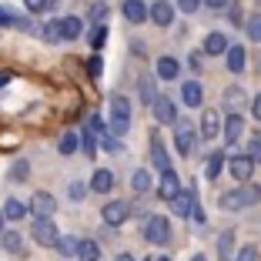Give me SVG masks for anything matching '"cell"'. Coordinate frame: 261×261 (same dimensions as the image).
Segmentation results:
<instances>
[{
    "label": "cell",
    "mask_w": 261,
    "mask_h": 261,
    "mask_svg": "<svg viewBox=\"0 0 261 261\" xmlns=\"http://www.w3.org/2000/svg\"><path fill=\"white\" fill-rule=\"evenodd\" d=\"M27 174H31V164H27V161H17L14 171H10V181H27Z\"/></svg>",
    "instance_id": "obj_36"
},
{
    "label": "cell",
    "mask_w": 261,
    "mask_h": 261,
    "mask_svg": "<svg viewBox=\"0 0 261 261\" xmlns=\"http://www.w3.org/2000/svg\"><path fill=\"white\" fill-rule=\"evenodd\" d=\"M111 188H114V171H108V168L94 171V177H91V191H97V194H108Z\"/></svg>",
    "instance_id": "obj_15"
},
{
    "label": "cell",
    "mask_w": 261,
    "mask_h": 261,
    "mask_svg": "<svg viewBox=\"0 0 261 261\" xmlns=\"http://www.w3.org/2000/svg\"><path fill=\"white\" fill-rule=\"evenodd\" d=\"M114 261H134V258H130V254H117Z\"/></svg>",
    "instance_id": "obj_53"
},
{
    "label": "cell",
    "mask_w": 261,
    "mask_h": 261,
    "mask_svg": "<svg viewBox=\"0 0 261 261\" xmlns=\"http://www.w3.org/2000/svg\"><path fill=\"white\" fill-rule=\"evenodd\" d=\"M201 4H204V0H177V7L185 10V14H194V10H198Z\"/></svg>",
    "instance_id": "obj_44"
},
{
    "label": "cell",
    "mask_w": 261,
    "mask_h": 261,
    "mask_svg": "<svg viewBox=\"0 0 261 261\" xmlns=\"http://www.w3.org/2000/svg\"><path fill=\"white\" fill-rule=\"evenodd\" d=\"M151 111H154V121L158 124H177V111H174V100L171 97H158Z\"/></svg>",
    "instance_id": "obj_8"
},
{
    "label": "cell",
    "mask_w": 261,
    "mask_h": 261,
    "mask_svg": "<svg viewBox=\"0 0 261 261\" xmlns=\"http://www.w3.org/2000/svg\"><path fill=\"white\" fill-rule=\"evenodd\" d=\"M218 130H221V114H218V111H204V114H201V134H204L207 141H215Z\"/></svg>",
    "instance_id": "obj_12"
},
{
    "label": "cell",
    "mask_w": 261,
    "mask_h": 261,
    "mask_svg": "<svg viewBox=\"0 0 261 261\" xmlns=\"http://www.w3.org/2000/svg\"><path fill=\"white\" fill-rule=\"evenodd\" d=\"M84 194H87V185H81V181L70 185V201H84Z\"/></svg>",
    "instance_id": "obj_42"
},
{
    "label": "cell",
    "mask_w": 261,
    "mask_h": 261,
    "mask_svg": "<svg viewBox=\"0 0 261 261\" xmlns=\"http://www.w3.org/2000/svg\"><path fill=\"white\" fill-rule=\"evenodd\" d=\"M100 70H104V64H100L97 54H94L91 61H87V74H91V77H100Z\"/></svg>",
    "instance_id": "obj_43"
},
{
    "label": "cell",
    "mask_w": 261,
    "mask_h": 261,
    "mask_svg": "<svg viewBox=\"0 0 261 261\" xmlns=\"http://www.w3.org/2000/svg\"><path fill=\"white\" fill-rule=\"evenodd\" d=\"M204 4H207L211 10H221V7H228V0H204Z\"/></svg>",
    "instance_id": "obj_50"
},
{
    "label": "cell",
    "mask_w": 261,
    "mask_h": 261,
    "mask_svg": "<svg viewBox=\"0 0 261 261\" xmlns=\"http://www.w3.org/2000/svg\"><path fill=\"white\" fill-rule=\"evenodd\" d=\"M177 61L174 57H161V61H158V77H161V81H174L177 77Z\"/></svg>",
    "instance_id": "obj_22"
},
{
    "label": "cell",
    "mask_w": 261,
    "mask_h": 261,
    "mask_svg": "<svg viewBox=\"0 0 261 261\" xmlns=\"http://www.w3.org/2000/svg\"><path fill=\"white\" fill-rule=\"evenodd\" d=\"M245 61H248V54H245V47H228V70L231 74H241L245 70Z\"/></svg>",
    "instance_id": "obj_18"
},
{
    "label": "cell",
    "mask_w": 261,
    "mask_h": 261,
    "mask_svg": "<svg viewBox=\"0 0 261 261\" xmlns=\"http://www.w3.org/2000/svg\"><path fill=\"white\" fill-rule=\"evenodd\" d=\"M97 141H100L97 134L84 127V138H81V147H84V154H87V158H94V154H97Z\"/></svg>",
    "instance_id": "obj_29"
},
{
    "label": "cell",
    "mask_w": 261,
    "mask_h": 261,
    "mask_svg": "<svg viewBox=\"0 0 261 261\" xmlns=\"http://www.w3.org/2000/svg\"><path fill=\"white\" fill-rule=\"evenodd\" d=\"M191 221H194V224H204V211H201L198 204H194V211H191Z\"/></svg>",
    "instance_id": "obj_49"
},
{
    "label": "cell",
    "mask_w": 261,
    "mask_h": 261,
    "mask_svg": "<svg viewBox=\"0 0 261 261\" xmlns=\"http://www.w3.org/2000/svg\"><path fill=\"white\" fill-rule=\"evenodd\" d=\"M31 228H34V241L44 245V248H54L57 238H61V234H57V224L50 221V218H34Z\"/></svg>",
    "instance_id": "obj_3"
},
{
    "label": "cell",
    "mask_w": 261,
    "mask_h": 261,
    "mask_svg": "<svg viewBox=\"0 0 261 261\" xmlns=\"http://www.w3.org/2000/svg\"><path fill=\"white\" fill-rule=\"evenodd\" d=\"M144 238L154 241V245H164V241L171 238V224H168V218H161V215L147 218V224H144Z\"/></svg>",
    "instance_id": "obj_4"
},
{
    "label": "cell",
    "mask_w": 261,
    "mask_h": 261,
    "mask_svg": "<svg viewBox=\"0 0 261 261\" xmlns=\"http://www.w3.org/2000/svg\"><path fill=\"white\" fill-rule=\"evenodd\" d=\"M234 261H258V251L248 245V248H241V251H238V258H234Z\"/></svg>",
    "instance_id": "obj_45"
},
{
    "label": "cell",
    "mask_w": 261,
    "mask_h": 261,
    "mask_svg": "<svg viewBox=\"0 0 261 261\" xmlns=\"http://www.w3.org/2000/svg\"><path fill=\"white\" fill-rule=\"evenodd\" d=\"M77 245H81V241H77V238H70V234H61L54 248H57V251L64 254V258H70V254H77Z\"/></svg>",
    "instance_id": "obj_28"
},
{
    "label": "cell",
    "mask_w": 261,
    "mask_h": 261,
    "mask_svg": "<svg viewBox=\"0 0 261 261\" xmlns=\"http://www.w3.org/2000/svg\"><path fill=\"white\" fill-rule=\"evenodd\" d=\"M258 4H261V0H258Z\"/></svg>",
    "instance_id": "obj_56"
},
{
    "label": "cell",
    "mask_w": 261,
    "mask_h": 261,
    "mask_svg": "<svg viewBox=\"0 0 261 261\" xmlns=\"http://www.w3.org/2000/svg\"><path fill=\"white\" fill-rule=\"evenodd\" d=\"M100 147H104V151H121V144H117V138L111 134V130H104V134H100Z\"/></svg>",
    "instance_id": "obj_39"
},
{
    "label": "cell",
    "mask_w": 261,
    "mask_h": 261,
    "mask_svg": "<svg viewBox=\"0 0 261 261\" xmlns=\"http://www.w3.org/2000/svg\"><path fill=\"white\" fill-rule=\"evenodd\" d=\"M151 161H154V168L161 171V174H168L171 171V158H168V151H164V141L154 134L151 138Z\"/></svg>",
    "instance_id": "obj_10"
},
{
    "label": "cell",
    "mask_w": 261,
    "mask_h": 261,
    "mask_svg": "<svg viewBox=\"0 0 261 261\" xmlns=\"http://www.w3.org/2000/svg\"><path fill=\"white\" fill-rule=\"evenodd\" d=\"M4 221H7V215H4V211H0V234H4V231H7V228H4Z\"/></svg>",
    "instance_id": "obj_52"
},
{
    "label": "cell",
    "mask_w": 261,
    "mask_h": 261,
    "mask_svg": "<svg viewBox=\"0 0 261 261\" xmlns=\"http://www.w3.org/2000/svg\"><path fill=\"white\" fill-rule=\"evenodd\" d=\"M228 171L238 177V181H251V174H254V161L248 158V154H234V158L228 161Z\"/></svg>",
    "instance_id": "obj_7"
},
{
    "label": "cell",
    "mask_w": 261,
    "mask_h": 261,
    "mask_svg": "<svg viewBox=\"0 0 261 261\" xmlns=\"http://www.w3.org/2000/svg\"><path fill=\"white\" fill-rule=\"evenodd\" d=\"M201 57H204V54H201V50H194V54L188 57V67H191V70H201V64H204Z\"/></svg>",
    "instance_id": "obj_46"
},
{
    "label": "cell",
    "mask_w": 261,
    "mask_h": 261,
    "mask_svg": "<svg viewBox=\"0 0 261 261\" xmlns=\"http://www.w3.org/2000/svg\"><path fill=\"white\" fill-rule=\"evenodd\" d=\"M251 114H254V121H261V94L251 100Z\"/></svg>",
    "instance_id": "obj_47"
},
{
    "label": "cell",
    "mask_w": 261,
    "mask_h": 261,
    "mask_svg": "<svg viewBox=\"0 0 261 261\" xmlns=\"http://www.w3.org/2000/svg\"><path fill=\"white\" fill-rule=\"evenodd\" d=\"M130 127V100L124 97V94H114L111 97V124L108 130L114 134V138H124Z\"/></svg>",
    "instance_id": "obj_1"
},
{
    "label": "cell",
    "mask_w": 261,
    "mask_h": 261,
    "mask_svg": "<svg viewBox=\"0 0 261 261\" xmlns=\"http://www.w3.org/2000/svg\"><path fill=\"white\" fill-rule=\"evenodd\" d=\"M34 218H50L57 211V201H54V194H47V191H37L31 198V207H27Z\"/></svg>",
    "instance_id": "obj_6"
},
{
    "label": "cell",
    "mask_w": 261,
    "mask_h": 261,
    "mask_svg": "<svg viewBox=\"0 0 261 261\" xmlns=\"http://www.w3.org/2000/svg\"><path fill=\"white\" fill-rule=\"evenodd\" d=\"M151 20L158 23V27H171V23H174V4H168V0L151 4Z\"/></svg>",
    "instance_id": "obj_9"
},
{
    "label": "cell",
    "mask_w": 261,
    "mask_h": 261,
    "mask_svg": "<svg viewBox=\"0 0 261 261\" xmlns=\"http://www.w3.org/2000/svg\"><path fill=\"white\" fill-rule=\"evenodd\" d=\"M104 17H108V4H94V7H91V20H94V27H97V23H104Z\"/></svg>",
    "instance_id": "obj_40"
},
{
    "label": "cell",
    "mask_w": 261,
    "mask_h": 261,
    "mask_svg": "<svg viewBox=\"0 0 261 261\" xmlns=\"http://www.w3.org/2000/svg\"><path fill=\"white\" fill-rule=\"evenodd\" d=\"M181 97H185L188 108H201V100H204V91H201L198 81H188V84L181 87Z\"/></svg>",
    "instance_id": "obj_17"
},
{
    "label": "cell",
    "mask_w": 261,
    "mask_h": 261,
    "mask_svg": "<svg viewBox=\"0 0 261 261\" xmlns=\"http://www.w3.org/2000/svg\"><path fill=\"white\" fill-rule=\"evenodd\" d=\"M241 130H245V117L241 114H228V121H224V141L234 144V141L241 138Z\"/></svg>",
    "instance_id": "obj_16"
},
{
    "label": "cell",
    "mask_w": 261,
    "mask_h": 261,
    "mask_svg": "<svg viewBox=\"0 0 261 261\" xmlns=\"http://www.w3.org/2000/svg\"><path fill=\"white\" fill-rule=\"evenodd\" d=\"M61 31H64V40H77V37H81V31H84V23H81V17H64Z\"/></svg>",
    "instance_id": "obj_20"
},
{
    "label": "cell",
    "mask_w": 261,
    "mask_h": 261,
    "mask_svg": "<svg viewBox=\"0 0 261 261\" xmlns=\"http://www.w3.org/2000/svg\"><path fill=\"white\" fill-rule=\"evenodd\" d=\"M191 261H204V254H194V258H191Z\"/></svg>",
    "instance_id": "obj_54"
},
{
    "label": "cell",
    "mask_w": 261,
    "mask_h": 261,
    "mask_svg": "<svg viewBox=\"0 0 261 261\" xmlns=\"http://www.w3.org/2000/svg\"><path fill=\"white\" fill-rule=\"evenodd\" d=\"M104 44H108V27H104V23H97V27L91 31V47H94V50H100Z\"/></svg>",
    "instance_id": "obj_32"
},
{
    "label": "cell",
    "mask_w": 261,
    "mask_h": 261,
    "mask_svg": "<svg viewBox=\"0 0 261 261\" xmlns=\"http://www.w3.org/2000/svg\"><path fill=\"white\" fill-rule=\"evenodd\" d=\"M0 211H4V215H7V221H20V218L27 215V207H23L20 201H14V198H7V204L0 207Z\"/></svg>",
    "instance_id": "obj_26"
},
{
    "label": "cell",
    "mask_w": 261,
    "mask_h": 261,
    "mask_svg": "<svg viewBox=\"0 0 261 261\" xmlns=\"http://www.w3.org/2000/svg\"><path fill=\"white\" fill-rule=\"evenodd\" d=\"M40 34H44V40H47V44H61V40H64L61 20H50V23H44V31H40Z\"/></svg>",
    "instance_id": "obj_27"
},
{
    "label": "cell",
    "mask_w": 261,
    "mask_h": 261,
    "mask_svg": "<svg viewBox=\"0 0 261 261\" xmlns=\"http://www.w3.org/2000/svg\"><path fill=\"white\" fill-rule=\"evenodd\" d=\"M241 194H245V207H248V204H258V201H261V188H254V185L241 188Z\"/></svg>",
    "instance_id": "obj_37"
},
{
    "label": "cell",
    "mask_w": 261,
    "mask_h": 261,
    "mask_svg": "<svg viewBox=\"0 0 261 261\" xmlns=\"http://www.w3.org/2000/svg\"><path fill=\"white\" fill-rule=\"evenodd\" d=\"M0 27H17V17L10 14V10L4 7V4H0Z\"/></svg>",
    "instance_id": "obj_41"
},
{
    "label": "cell",
    "mask_w": 261,
    "mask_h": 261,
    "mask_svg": "<svg viewBox=\"0 0 261 261\" xmlns=\"http://www.w3.org/2000/svg\"><path fill=\"white\" fill-rule=\"evenodd\" d=\"M218 204H221L224 211H238V207H245V194H241V188L238 191H228V194L218 198Z\"/></svg>",
    "instance_id": "obj_21"
},
{
    "label": "cell",
    "mask_w": 261,
    "mask_h": 261,
    "mask_svg": "<svg viewBox=\"0 0 261 261\" xmlns=\"http://www.w3.org/2000/svg\"><path fill=\"white\" fill-rule=\"evenodd\" d=\"M224 97H228V100H231V104H238V100H241V97H245V94H241V91H238V87H231V91H228V94H224Z\"/></svg>",
    "instance_id": "obj_48"
},
{
    "label": "cell",
    "mask_w": 261,
    "mask_h": 261,
    "mask_svg": "<svg viewBox=\"0 0 261 261\" xmlns=\"http://www.w3.org/2000/svg\"><path fill=\"white\" fill-rule=\"evenodd\" d=\"M158 261H171V258H158Z\"/></svg>",
    "instance_id": "obj_55"
},
{
    "label": "cell",
    "mask_w": 261,
    "mask_h": 261,
    "mask_svg": "<svg viewBox=\"0 0 261 261\" xmlns=\"http://www.w3.org/2000/svg\"><path fill=\"white\" fill-rule=\"evenodd\" d=\"M130 188H134L138 194H147V191H151V174H147L144 168L134 171V177H130Z\"/></svg>",
    "instance_id": "obj_25"
},
{
    "label": "cell",
    "mask_w": 261,
    "mask_h": 261,
    "mask_svg": "<svg viewBox=\"0 0 261 261\" xmlns=\"http://www.w3.org/2000/svg\"><path fill=\"white\" fill-rule=\"evenodd\" d=\"M0 245H4V251H20V234L17 231H4L0 234Z\"/></svg>",
    "instance_id": "obj_30"
},
{
    "label": "cell",
    "mask_w": 261,
    "mask_h": 261,
    "mask_svg": "<svg viewBox=\"0 0 261 261\" xmlns=\"http://www.w3.org/2000/svg\"><path fill=\"white\" fill-rule=\"evenodd\" d=\"M174 144H177V154H191L194 144H198V130H194L191 121H177L174 124Z\"/></svg>",
    "instance_id": "obj_2"
},
{
    "label": "cell",
    "mask_w": 261,
    "mask_h": 261,
    "mask_svg": "<svg viewBox=\"0 0 261 261\" xmlns=\"http://www.w3.org/2000/svg\"><path fill=\"white\" fill-rule=\"evenodd\" d=\"M248 158H251V161H261V134H254V138L248 141Z\"/></svg>",
    "instance_id": "obj_38"
},
{
    "label": "cell",
    "mask_w": 261,
    "mask_h": 261,
    "mask_svg": "<svg viewBox=\"0 0 261 261\" xmlns=\"http://www.w3.org/2000/svg\"><path fill=\"white\" fill-rule=\"evenodd\" d=\"M23 4H27V10H31V14H40V10L57 7V0H23Z\"/></svg>",
    "instance_id": "obj_35"
},
{
    "label": "cell",
    "mask_w": 261,
    "mask_h": 261,
    "mask_svg": "<svg viewBox=\"0 0 261 261\" xmlns=\"http://www.w3.org/2000/svg\"><path fill=\"white\" fill-rule=\"evenodd\" d=\"M127 215H130V204H127V201H108V204H104V211H100V218H104L111 228L124 224V221H127Z\"/></svg>",
    "instance_id": "obj_5"
},
{
    "label": "cell",
    "mask_w": 261,
    "mask_h": 261,
    "mask_svg": "<svg viewBox=\"0 0 261 261\" xmlns=\"http://www.w3.org/2000/svg\"><path fill=\"white\" fill-rule=\"evenodd\" d=\"M221 168H224V154H221V151H215V154H211V158H207V168H204L207 181H215V177L221 174Z\"/></svg>",
    "instance_id": "obj_24"
},
{
    "label": "cell",
    "mask_w": 261,
    "mask_h": 261,
    "mask_svg": "<svg viewBox=\"0 0 261 261\" xmlns=\"http://www.w3.org/2000/svg\"><path fill=\"white\" fill-rule=\"evenodd\" d=\"M4 84H10V74H7V70H0V87H4Z\"/></svg>",
    "instance_id": "obj_51"
},
{
    "label": "cell",
    "mask_w": 261,
    "mask_h": 261,
    "mask_svg": "<svg viewBox=\"0 0 261 261\" xmlns=\"http://www.w3.org/2000/svg\"><path fill=\"white\" fill-rule=\"evenodd\" d=\"M57 147H61V154H74L77 147H81V138H77V134H70V130H67V134H64V138H61V144H57Z\"/></svg>",
    "instance_id": "obj_31"
},
{
    "label": "cell",
    "mask_w": 261,
    "mask_h": 261,
    "mask_svg": "<svg viewBox=\"0 0 261 261\" xmlns=\"http://www.w3.org/2000/svg\"><path fill=\"white\" fill-rule=\"evenodd\" d=\"M245 27H248V37H251V40H258V44H261V14L248 17V23H245Z\"/></svg>",
    "instance_id": "obj_34"
},
{
    "label": "cell",
    "mask_w": 261,
    "mask_h": 261,
    "mask_svg": "<svg viewBox=\"0 0 261 261\" xmlns=\"http://www.w3.org/2000/svg\"><path fill=\"white\" fill-rule=\"evenodd\" d=\"M141 100H144V104H151V108H154V100H158V94H154V81H151V77H144V81H141Z\"/></svg>",
    "instance_id": "obj_33"
},
{
    "label": "cell",
    "mask_w": 261,
    "mask_h": 261,
    "mask_svg": "<svg viewBox=\"0 0 261 261\" xmlns=\"http://www.w3.org/2000/svg\"><path fill=\"white\" fill-rule=\"evenodd\" d=\"M204 54H228V37H224V34H207Z\"/></svg>",
    "instance_id": "obj_19"
},
{
    "label": "cell",
    "mask_w": 261,
    "mask_h": 261,
    "mask_svg": "<svg viewBox=\"0 0 261 261\" xmlns=\"http://www.w3.org/2000/svg\"><path fill=\"white\" fill-rule=\"evenodd\" d=\"M158 194H161L164 201H174L177 194H181V181H177V174H174V171L161 174V188H158Z\"/></svg>",
    "instance_id": "obj_13"
},
{
    "label": "cell",
    "mask_w": 261,
    "mask_h": 261,
    "mask_svg": "<svg viewBox=\"0 0 261 261\" xmlns=\"http://www.w3.org/2000/svg\"><path fill=\"white\" fill-rule=\"evenodd\" d=\"M194 204H198V194H194V191H181L174 201H171V211H174V215H188V218H191Z\"/></svg>",
    "instance_id": "obj_14"
},
{
    "label": "cell",
    "mask_w": 261,
    "mask_h": 261,
    "mask_svg": "<svg viewBox=\"0 0 261 261\" xmlns=\"http://www.w3.org/2000/svg\"><path fill=\"white\" fill-rule=\"evenodd\" d=\"M124 17L130 23H144L151 17V7H147L144 0H124Z\"/></svg>",
    "instance_id": "obj_11"
},
{
    "label": "cell",
    "mask_w": 261,
    "mask_h": 261,
    "mask_svg": "<svg viewBox=\"0 0 261 261\" xmlns=\"http://www.w3.org/2000/svg\"><path fill=\"white\" fill-rule=\"evenodd\" d=\"M77 258L81 261H97L100 258V248H97V241H81V245H77Z\"/></svg>",
    "instance_id": "obj_23"
}]
</instances>
